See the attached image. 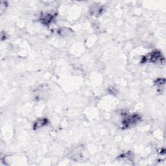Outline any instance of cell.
Wrapping results in <instances>:
<instances>
[{
  "mask_svg": "<svg viewBox=\"0 0 166 166\" xmlns=\"http://www.w3.org/2000/svg\"><path fill=\"white\" fill-rule=\"evenodd\" d=\"M144 62H149L151 63H162V62H164V59L162 57V54L158 51H154L149 55L145 57Z\"/></svg>",
  "mask_w": 166,
  "mask_h": 166,
  "instance_id": "cell-1",
  "label": "cell"
},
{
  "mask_svg": "<svg viewBox=\"0 0 166 166\" xmlns=\"http://www.w3.org/2000/svg\"><path fill=\"white\" fill-rule=\"evenodd\" d=\"M139 120H140V117L137 116V115H133V116L128 117L126 119L124 120L123 125L128 126V125L135 124Z\"/></svg>",
  "mask_w": 166,
  "mask_h": 166,
  "instance_id": "cell-2",
  "label": "cell"
},
{
  "mask_svg": "<svg viewBox=\"0 0 166 166\" xmlns=\"http://www.w3.org/2000/svg\"><path fill=\"white\" fill-rule=\"evenodd\" d=\"M47 123V119H40L37 121L35 124L34 125V128L35 129H38L43 126H45Z\"/></svg>",
  "mask_w": 166,
  "mask_h": 166,
  "instance_id": "cell-3",
  "label": "cell"
},
{
  "mask_svg": "<svg viewBox=\"0 0 166 166\" xmlns=\"http://www.w3.org/2000/svg\"><path fill=\"white\" fill-rule=\"evenodd\" d=\"M41 20L42 22L47 24V23H50L51 21L53 20V15L49 14H45L41 17Z\"/></svg>",
  "mask_w": 166,
  "mask_h": 166,
  "instance_id": "cell-4",
  "label": "cell"
}]
</instances>
